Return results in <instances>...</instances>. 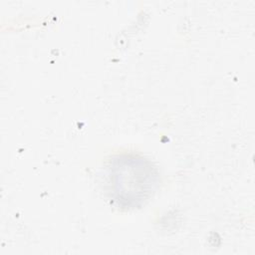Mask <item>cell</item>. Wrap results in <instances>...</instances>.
<instances>
[{
    "label": "cell",
    "mask_w": 255,
    "mask_h": 255,
    "mask_svg": "<svg viewBox=\"0 0 255 255\" xmlns=\"http://www.w3.org/2000/svg\"><path fill=\"white\" fill-rule=\"evenodd\" d=\"M106 178L111 197L126 208L143 205L159 184V174L153 163L133 153L114 156L107 165Z\"/></svg>",
    "instance_id": "cell-1"
}]
</instances>
